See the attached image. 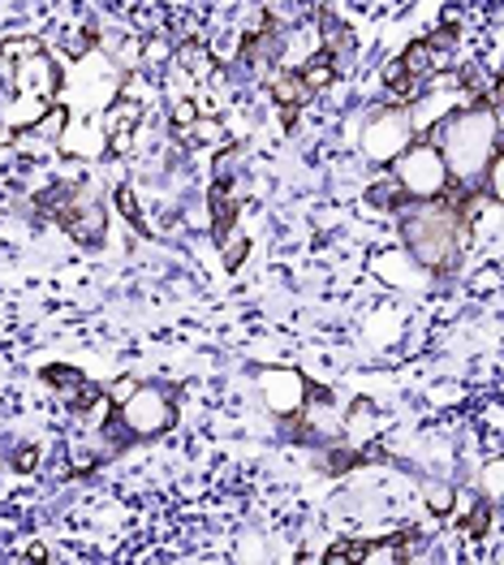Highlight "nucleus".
Listing matches in <instances>:
<instances>
[{
	"label": "nucleus",
	"instance_id": "nucleus-1",
	"mask_svg": "<svg viewBox=\"0 0 504 565\" xmlns=\"http://www.w3.org/2000/svg\"><path fill=\"white\" fill-rule=\"evenodd\" d=\"M501 121H496V108L483 104V108H458L449 113L440 126H431V147L440 151L449 178L458 182H474L483 178V169L501 156Z\"/></svg>",
	"mask_w": 504,
	"mask_h": 565
},
{
	"label": "nucleus",
	"instance_id": "nucleus-2",
	"mask_svg": "<svg viewBox=\"0 0 504 565\" xmlns=\"http://www.w3.org/2000/svg\"><path fill=\"white\" fill-rule=\"evenodd\" d=\"M0 52L13 61V104L4 108V126L9 130H35V121L56 104L61 78L47 61L40 40H4Z\"/></svg>",
	"mask_w": 504,
	"mask_h": 565
},
{
	"label": "nucleus",
	"instance_id": "nucleus-3",
	"mask_svg": "<svg viewBox=\"0 0 504 565\" xmlns=\"http://www.w3.org/2000/svg\"><path fill=\"white\" fill-rule=\"evenodd\" d=\"M406 246L422 268H431V273L449 268L461 246V216L449 203L418 199L414 207H406Z\"/></svg>",
	"mask_w": 504,
	"mask_h": 565
},
{
	"label": "nucleus",
	"instance_id": "nucleus-4",
	"mask_svg": "<svg viewBox=\"0 0 504 565\" xmlns=\"http://www.w3.org/2000/svg\"><path fill=\"white\" fill-rule=\"evenodd\" d=\"M393 182L401 186L406 199H440L449 186V169H444V160L431 142H410L393 160Z\"/></svg>",
	"mask_w": 504,
	"mask_h": 565
},
{
	"label": "nucleus",
	"instance_id": "nucleus-5",
	"mask_svg": "<svg viewBox=\"0 0 504 565\" xmlns=\"http://www.w3.org/2000/svg\"><path fill=\"white\" fill-rule=\"evenodd\" d=\"M117 415H121V424L130 436H160L164 427L173 424V397L164 393V388H156V384H135L121 402H117Z\"/></svg>",
	"mask_w": 504,
	"mask_h": 565
},
{
	"label": "nucleus",
	"instance_id": "nucleus-6",
	"mask_svg": "<svg viewBox=\"0 0 504 565\" xmlns=\"http://www.w3.org/2000/svg\"><path fill=\"white\" fill-rule=\"evenodd\" d=\"M431 78H436V44L431 40H414L401 56H393L384 65V87L401 99H418Z\"/></svg>",
	"mask_w": 504,
	"mask_h": 565
},
{
	"label": "nucleus",
	"instance_id": "nucleus-7",
	"mask_svg": "<svg viewBox=\"0 0 504 565\" xmlns=\"http://www.w3.org/2000/svg\"><path fill=\"white\" fill-rule=\"evenodd\" d=\"M414 142V126L406 108H379L363 130V151L371 164H393Z\"/></svg>",
	"mask_w": 504,
	"mask_h": 565
},
{
	"label": "nucleus",
	"instance_id": "nucleus-8",
	"mask_svg": "<svg viewBox=\"0 0 504 565\" xmlns=\"http://www.w3.org/2000/svg\"><path fill=\"white\" fill-rule=\"evenodd\" d=\"M259 393H264V402L272 406L276 415H293V411H302L307 406V376H298V372H264L259 376Z\"/></svg>",
	"mask_w": 504,
	"mask_h": 565
},
{
	"label": "nucleus",
	"instance_id": "nucleus-9",
	"mask_svg": "<svg viewBox=\"0 0 504 565\" xmlns=\"http://www.w3.org/2000/svg\"><path fill=\"white\" fill-rule=\"evenodd\" d=\"M138 121H142V104H138L135 95H117V99H108V108H104V117H99V126H104V135L112 139V147L121 151L126 139L138 130Z\"/></svg>",
	"mask_w": 504,
	"mask_h": 565
},
{
	"label": "nucleus",
	"instance_id": "nucleus-10",
	"mask_svg": "<svg viewBox=\"0 0 504 565\" xmlns=\"http://www.w3.org/2000/svg\"><path fill=\"white\" fill-rule=\"evenodd\" d=\"M44 380L61 393V402L74 406V411H83V406H95V402H99V388H95L83 372H74V367H44Z\"/></svg>",
	"mask_w": 504,
	"mask_h": 565
},
{
	"label": "nucleus",
	"instance_id": "nucleus-11",
	"mask_svg": "<svg viewBox=\"0 0 504 565\" xmlns=\"http://www.w3.org/2000/svg\"><path fill=\"white\" fill-rule=\"evenodd\" d=\"M298 78H302V87H307V92H323V87H332V78H336V56H332V52H323V47H315V52L298 65Z\"/></svg>",
	"mask_w": 504,
	"mask_h": 565
},
{
	"label": "nucleus",
	"instance_id": "nucleus-12",
	"mask_svg": "<svg viewBox=\"0 0 504 565\" xmlns=\"http://www.w3.org/2000/svg\"><path fill=\"white\" fill-rule=\"evenodd\" d=\"M185 142L190 147H203V151H221L225 142H229V130H225V121L221 117H194L190 126H185Z\"/></svg>",
	"mask_w": 504,
	"mask_h": 565
},
{
	"label": "nucleus",
	"instance_id": "nucleus-13",
	"mask_svg": "<svg viewBox=\"0 0 504 565\" xmlns=\"http://www.w3.org/2000/svg\"><path fill=\"white\" fill-rule=\"evenodd\" d=\"M302 95H307V87H302V78H298V70H280L272 78V99L280 104V113H285V121H293V108L302 104Z\"/></svg>",
	"mask_w": 504,
	"mask_h": 565
},
{
	"label": "nucleus",
	"instance_id": "nucleus-14",
	"mask_svg": "<svg viewBox=\"0 0 504 565\" xmlns=\"http://www.w3.org/2000/svg\"><path fill=\"white\" fill-rule=\"evenodd\" d=\"M178 65L185 70V78L190 83H207L212 74H216V61H212V52L199 44H185L182 52H178Z\"/></svg>",
	"mask_w": 504,
	"mask_h": 565
},
{
	"label": "nucleus",
	"instance_id": "nucleus-15",
	"mask_svg": "<svg viewBox=\"0 0 504 565\" xmlns=\"http://www.w3.org/2000/svg\"><path fill=\"white\" fill-rule=\"evenodd\" d=\"M453 501H458L453 483H431V488H427V510H431V514H440V519L453 514Z\"/></svg>",
	"mask_w": 504,
	"mask_h": 565
},
{
	"label": "nucleus",
	"instance_id": "nucleus-16",
	"mask_svg": "<svg viewBox=\"0 0 504 565\" xmlns=\"http://www.w3.org/2000/svg\"><path fill=\"white\" fill-rule=\"evenodd\" d=\"M221 242H225V268H229V273H233V268H242V259H246L250 242H246L242 234H233V230L225 237H221Z\"/></svg>",
	"mask_w": 504,
	"mask_h": 565
},
{
	"label": "nucleus",
	"instance_id": "nucleus-17",
	"mask_svg": "<svg viewBox=\"0 0 504 565\" xmlns=\"http://www.w3.org/2000/svg\"><path fill=\"white\" fill-rule=\"evenodd\" d=\"M194 117H199V104H190V99H178V104H173V121H178V126H190Z\"/></svg>",
	"mask_w": 504,
	"mask_h": 565
},
{
	"label": "nucleus",
	"instance_id": "nucleus-18",
	"mask_svg": "<svg viewBox=\"0 0 504 565\" xmlns=\"http://www.w3.org/2000/svg\"><path fill=\"white\" fill-rule=\"evenodd\" d=\"M117 203H121V212H126V216H130V221L138 225V199H135V190L121 186V190H117Z\"/></svg>",
	"mask_w": 504,
	"mask_h": 565
},
{
	"label": "nucleus",
	"instance_id": "nucleus-19",
	"mask_svg": "<svg viewBox=\"0 0 504 565\" xmlns=\"http://www.w3.org/2000/svg\"><path fill=\"white\" fill-rule=\"evenodd\" d=\"M487 497H492V501L501 497V462H492V467H487Z\"/></svg>",
	"mask_w": 504,
	"mask_h": 565
}]
</instances>
